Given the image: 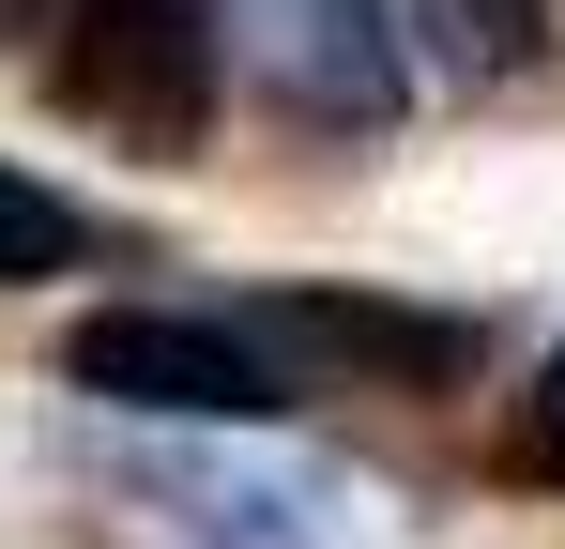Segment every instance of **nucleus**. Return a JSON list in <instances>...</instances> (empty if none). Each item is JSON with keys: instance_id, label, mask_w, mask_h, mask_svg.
Masks as SVG:
<instances>
[{"instance_id": "nucleus-1", "label": "nucleus", "mask_w": 565, "mask_h": 549, "mask_svg": "<svg viewBox=\"0 0 565 549\" xmlns=\"http://www.w3.org/2000/svg\"><path fill=\"white\" fill-rule=\"evenodd\" d=\"M230 77V0H62V122H93L122 153H199Z\"/></svg>"}, {"instance_id": "nucleus-2", "label": "nucleus", "mask_w": 565, "mask_h": 549, "mask_svg": "<svg viewBox=\"0 0 565 549\" xmlns=\"http://www.w3.org/2000/svg\"><path fill=\"white\" fill-rule=\"evenodd\" d=\"M62 381L107 412H169V428H260L290 412V366L260 321H199V305H107L62 336Z\"/></svg>"}, {"instance_id": "nucleus-3", "label": "nucleus", "mask_w": 565, "mask_h": 549, "mask_svg": "<svg viewBox=\"0 0 565 549\" xmlns=\"http://www.w3.org/2000/svg\"><path fill=\"white\" fill-rule=\"evenodd\" d=\"M245 62L290 122L321 138H382L397 122V46H382V0H245Z\"/></svg>"}, {"instance_id": "nucleus-4", "label": "nucleus", "mask_w": 565, "mask_h": 549, "mask_svg": "<svg viewBox=\"0 0 565 549\" xmlns=\"http://www.w3.org/2000/svg\"><path fill=\"white\" fill-rule=\"evenodd\" d=\"M260 336H276V352L352 366V381H397V397H428V381H459V366H473V321L367 305V290H276V305H260Z\"/></svg>"}, {"instance_id": "nucleus-5", "label": "nucleus", "mask_w": 565, "mask_h": 549, "mask_svg": "<svg viewBox=\"0 0 565 549\" xmlns=\"http://www.w3.org/2000/svg\"><path fill=\"white\" fill-rule=\"evenodd\" d=\"M93 260V229H77V198H46V183L0 153V290H46V274Z\"/></svg>"}, {"instance_id": "nucleus-6", "label": "nucleus", "mask_w": 565, "mask_h": 549, "mask_svg": "<svg viewBox=\"0 0 565 549\" xmlns=\"http://www.w3.org/2000/svg\"><path fill=\"white\" fill-rule=\"evenodd\" d=\"M428 31H444V62H459V77H504V62H535L551 0H428Z\"/></svg>"}, {"instance_id": "nucleus-7", "label": "nucleus", "mask_w": 565, "mask_h": 549, "mask_svg": "<svg viewBox=\"0 0 565 549\" xmlns=\"http://www.w3.org/2000/svg\"><path fill=\"white\" fill-rule=\"evenodd\" d=\"M504 473H520V488H565V352L535 366V397L504 412Z\"/></svg>"}, {"instance_id": "nucleus-8", "label": "nucleus", "mask_w": 565, "mask_h": 549, "mask_svg": "<svg viewBox=\"0 0 565 549\" xmlns=\"http://www.w3.org/2000/svg\"><path fill=\"white\" fill-rule=\"evenodd\" d=\"M15 31H46V0H0V46H15Z\"/></svg>"}]
</instances>
